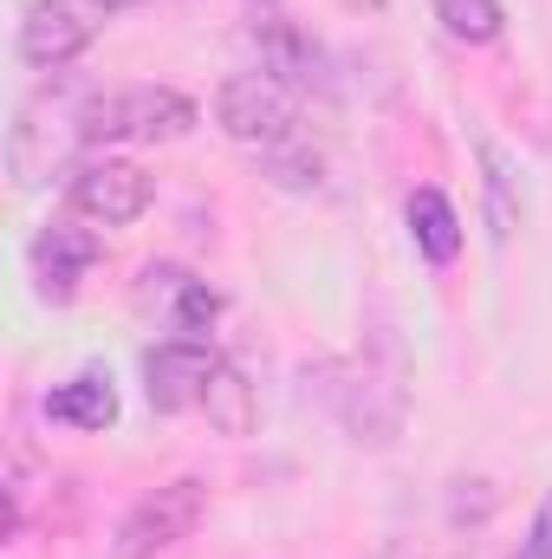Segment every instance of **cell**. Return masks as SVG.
Here are the masks:
<instances>
[{
  "label": "cell",
  "mask_w": 552,
  "mask_h": 559,
  "mask_svg": "<svg viewBox=\"0 0 552 559\" xmlns=\"http://www.w3.org/2000/svg\"><path fill=\"white\" fill-rule=\"evenodd\" d=\"M305 384L319 391V404L338 417V429L351 442H364V449L397 442V429H404V391L371 358H332V365L305 371Z\"/></svg>",
  "instance_id": "6da1fadb"
},
{
  "label": "cell",
  "mask_w": 552,
  "mask_h": 559,
  "mask_svg": "<svg viewBox=\"0 0 552 559\" xmlns=\"http://www.w3.org/2000/svg\"><path fill=\"white\" fill-rule=\"evenodd\" d=\"M195 98H182L176 85H118L85 98L79 111V138L85 143H176L195 131Z\"/></svg>",
  "instance_id": "7a4b0ae2"
},
{
  "label": "cell",
  "mask_w": 552,
  "mask_h": 559,
  "mask_svg": "<svg viewBox=\"0 0 552 559\" xmlns=\"http://www.w3.org/2000/svg\"><path fill=\"white\" fill-rule=\"evenodd\" d=\"M215 124L241 143V150L274 156L286 143H299V105H292V92L279 79H267V72H235L215 92Z\"/></svg>",
  "instance_id": "3957f363"
},
{
  "label": "cell",
  "mask_w": 552,
  "mask_h": 559,
  "mask_svg": "<svg viewBox=\"0 0 552 559\" xmlns=\"http://www.w3.org/2000/svg\"><path fill=\"white\" fill-rule=\"evenodd\" d=\"M195 521H202V481H169V488H156V495H143L137 508L124 514V527H118V540H111V559H156L169 554V547H182L189 534H195Z\"/></svg>",
  "instance_id": "277c9868"
},
{
  "label": "cell",
  "mask_w": 552,
  "mask_h": 559,
  "mask_svg": "<svg viewBox=\"0 0 552 559\" xmlns=\"http://www.w3.org/2000/svg\"><path fill=\"white\" fill-rule=\"evenodd\" d=\"M65 202H72L79 222L124 228V222H137L143 209H149V176H143L137 163H124V156H92V163L72 169Z\"/></svg>",
  "instance_id": "5b68a950"
},
{
  "label": "cell",
  "mask_w": 552,
  "mask_h": 559,
  "mask_svg": "<svg viewBox=\"0 0 552 559\" xmlns=\"http://www.w3.org/2000/svg\"><path fill=\"white\" fill-rule=\"evenodd\" d=\"M98 39V7L92 0H33L20 20V59L39 72L72 66L85 46Z\"/></svg>",
  "instance_id": "8992f818"
},
{
  "label": "cell",
  "mask_w": 552,
  "mask_h": 559,
  "mask_svg": "<svg viewBox=\"0 0 552 559\" xmlns=\"http://www.w3.org/2000/svg\"><path fill=\"white\" fill-rule=\"evenodd\" d=\"M215 371H221V358H215V345L195 338V332H176V338H163V345L143 358V378H149V404H156V411H195V404L208 397Z\"/></svg>",
  "instance_id": "52a82bcc"
},
{
  "label": "cell",
  "mask_w": 552,
  "mask_h": 559,
  "mask_svg": "<svg viewBox=\"0 0 552 559\" xmlns=\"http://www.w3.org/2000/svg\"><path fill=\"white\" fill-rule=\"evenodd\" d=\"M254 52H261V72L279 79L286 92H312V85L325 79V59H319L312 33H305L299 20H286L279 7H267V13L254 20Z\"/></svg>",
  "instance_id": "ba28073f"
},
{
  "label": "cell",
  "mask_w": 552,
  "mask_h": 559,
  "mask_svg": "<svg viewBox=\"0 0 552 559\" xmlns=\"http://www.w3.org/2000/svg\"><path fill=\"white\" fill-rule=\"evenodd\" d=\"M92 261H98V241L85 228H72V222H46L33 235V274L46 280L52 299H72L79 280L92 274Z\"/></svg>",
  "instance_id": "9c48e42d"
},
{
  "label": "cell",
  "mask_w": 552,
  "mask_h": 559,
  "mask_svg": "<svg viewBox=\"0 0 552 559\" xmlns=\"http://www.w3.org/2000/svg\"><path fill=\"white\" fill-rule=\"evenodd\" d=\"M410 241L416 254L435 261V267H448L461 254V215H455V202L442 189H416L410 195Z\"/></svg>",
  "instance_id": "30bf717a"
},
{
  "label": "cell",
  "mask_w": 552,
  "mask_h": 559,
  "mask_svg": "<svg viewBox=\"0 0 552 559\" xmlns=\"http://www.w3.org/2000/svg\"><path fill=\"white\" fill-rule=\"evenodd\" d=\"M46 417L65 423V429H111L118 423V391H111V378L85 371V378H72L46 397Z\"/></svg>",
  "instance_id": "8fae6325"
},
{
  "label": "cell",
  "mask_w": 552,
  "mask_h": 559,
  "mask_svg": "<svg viewBox=\"0 0 552 559\" xmlns=\"http://www.w3.org/2000/svg\"><path fill=\"white\" fill-rule=\"evenodd\" d=\"M202 411H208L215 429L248 436V429H254V384H248L235 365H221V371H215V384H208V397H202Z\"/></svg>",
  "instance_id": "7c38bea8"
},
{
  "label": "cell",
  "mask_w": 552,
  "mask_h": 559,
  "mask_svg": "<svg viewBox=\"0 0 552 559\" xmlns=\"http://www.w3.org/2000/svg\"><path fill=\"white\" fill-rule=\"evenodd\" d=\"M215 312H221V299L202 286V280H189V274H169V319H176V332H208L215 325Z\"/></svg>",
  "instance_id": "4fadbf2b"
},
{
  "label": "cell",
  "mask_w": 552,
  "mask_h": 559,
  "mask_svg": "<svg viewBox=\"0 0 552 559\" xmlns=\"http://www.w3.org/2000/svg\"><path fill=\"white\" fill-rule=\"evenodd\" d=\"M435 13H442V26H448L455 39H468V46H488V39L501 33V0H435Z\"/></svg>",
  "instance_id": "5bb4252c"
},
{
  "label": "cell",
  "mask_w": 552,
  "mask_h": 559,
  "mask_svg": "<svg viewBox=\"0 0 552 559\" xmlns=\"http://www.w3.org/2000/svg\"><path fill=\"white\" fill-rule=\"evenodd\" d=\"M514 559H552V495L540 501V514H533V527H527V540H520Z\"/></svg>",
  "instance_id": "9a60e30c"
},
{
  "label": "cell",
  "mask_w": 552,
  "mask_h": 559,
  "mask_svg": "<svg viewBox=\"0 0 552 559\" xmlns=\"http://www.w3.org/2000/svg\"><path fill=\"white\" fill-rule=\"evenodd\" d=\"M92 7H98V13H111V7H131V0H92Z\"/></svg>",
  "instance_id": "2e32d148"
},
{
  "label": "cell",
  "mask_w": 552,
  "mask_h": 559,
  "mask_svg": "<svg viewBox=\"0 0 552 559\" xmlns=\"http://www.w3.org/2000/svg\"><path fill=\"white\" fill-rule=\"evenodd\" d=\"M267 7H274V0H261V13H267Z\"/></svg>",
  "instance_id": "e0dca14e"
}]
</instances>
